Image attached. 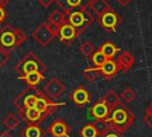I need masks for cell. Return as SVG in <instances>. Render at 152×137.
Masks as SVG:
<instances>
[{
    "label": "cell",
    "instance_id": "obj_1",
    "mask_svg": "<svg viewBox=\"0 0 152 137\" xmlns=\"http://www.w3.org/2000/svg\"><path fill=\"white\" fill-rule=\"evenodd\" d=\"M134 120H135L134 113L128 107L121 105L114 108L110 116L102 123H104V127L115 130L118 132H124L134 124Z\"/></svg>",
    "mask_w": 152,
    "mask_h": 137
},
{
    "label": "cell",
    "instance_id": "obj_2",
    "mask_svg": "<svg viewBox=\"0 0 152 137\" xmlns=\"http://www.w3.org/2000/svg\"><path fill=\"white\" fill-rule=\"evenodd\" d=\"M26 38L27 37L24 31L14 27L11 24L0 26V49L12 52L14 49L20 46Z\"/></svg>",
    "mask_w": 152,
    "mask_h": 137
},
{
    "label": "cell",
    "instance_id": "obj_3",
    "mask_svg": "<svg viewBox=\"0 0 152 137\" xmlns=\"http://www.w3.org/2000/svg\"><path fill=\"white\" fill-rule=\"evenodd\" d=\"M94 20H95V15L91 13L88 5H86L81 8H77V10L65 12V23L71 24L76 29L81 30L82 32L88 26H90Z\"/></svg>",
    "mask_w": 152,
    "mask_h": 137
},
{
    "label": "cell",
    "instance_id": "obj_4",
    "mask_svg": "<svg viewBox=\"0 0 152 137\" xmlns=\"http://www.w3.org/2000/svg\"><path fill=\"white\" fill-rule=\"evenodd\" d=\"M15 70L18 75H25L32 71H40L45 74L46 66L38 56H36L32 51H30L15 64Z\"/></svg>",
    "mask_w": 152,
    "mask_h": 137
},
{
    "label": "cell",
    "instance_id": "obj_5",
    "mask_svg": "<svg viewBox=\"0 0 152 137\" xmlns=\"http://www.w3.org/2000/svg\"><path fill=\"white\" fill-rule=\"evenodd\" d=\"M37 99H38V89L28 88L23 91L19 95H17L13 100V104L18 110H26L34 107Z\"/></svg>",
    "mask_w": 152,
    "mask_h": 137
},
{
    "label": "cell",
    "instance_id": "obj_6",
    "mask_svg": "<svg viewBox=\"0 0 152 137\" xmlns=\"http://www.w3.org/2000/svg\"><path fill=\"white\" fill-rule=\"evenodd\" d=\"M65 102H56V101H52L44 92H40L38 91V99H37V102H36V108L38 111H40L46 118L49 116H51L58 107L61 106H64Z\"/></svg>",
    "mask_w": 152,
    "mask_h": 137
},
{
    "label": "cell",
    "instance_id": "obj_7",
    "mask_svg": "<svg viewBox=\"0 0 152 137\" xmlns=\"http://www.w3.org/2000/svg\"><path fill=\"white\" fill-rule=\"evenodd\" d=\"M32 37L33 39L40 45V46H48L52 39L56 37V35L53 33V31L50 29L49 23L44 21L42 24H39L33 31H32Z\"/></svg>",
    "mask_w": 152,
    "mask_h": 137
},
{
    "label": "cell",
    "instance_id": "obj_8",
    "mask_svg": "<svg viewBox=\"0 0 152 137\" xmlns=\"http://www.w3.org/2000/svg\"><path fill=\"white\" fill-rule=\"evenodd\" d=\"M97 21L107 32H115L116 27L121 24V17L112 8L97 17Z\"/></svg>",
    "mask_w": 152,
    "mask_h": 137
},
{
    "label": "cell",
    "instance_id": "obj_9",
    "mask_svg": "<svg viewBox=\"0 0 152 137\" xmlns=\"http://www.w3.org/2000/svg\"><path fill=\"white\" fill-rule=\"evenodd\" d=\"M81 33H82L81 30L76 29L75 26H72V25L69 24V23H64V24H62V25L59 26L56 37H58V39H59L61 42L66 43V44H70V43H71L74 39H76Z\"/></svg>",
    "mask_w": 152,
    "mask_h": 137
},
{
    "label": "cell",
    "instance_id": "obj_10",
    "mask_svg": "<svg viewBox=\"0 0 152 137\" xmlns=\"http://www.w3.org/2000/svg\"><path fill=\"white\" fill-rule=\"evenodd\" d=\"M65 85L57 77L50 79L43 88V92L50 98V99H57L65 92Z\"/></svg>",
    "mask_w": 152,
    "mask_h": 137
},
{
    "label": "cell",
    "instance_id": "obj_11",
    "mask_svg": "<svg viewBox=\"0 0 152 137\" xmlns=\"http://www.w3.org/2000/svg\"><path fill=\"white\" fill-rule=\"evenodd\" d=\"M112 113V110L107 106V104L101 99L99 101H96L90 108H89V114L90 117H93L96 122H104Z\"/></svg>",
    "mask_w": 152,
    "mask_h": 137
},
{
    "label": "cell",
    "instance_id": "obj_12",
    "mask_svg": "<svg viewBox=\"0 0 152 137\" xmlns=\"http://www.w3.org/2000/svg\"><path fill=\"white\" fill-rule=\"evenodd\" d=\"M48 132L52 137H70L71 127L64 119L58 118L50 124V126L48 127Z\"/></svg>",
    "mask_w": 152,
    "mask_h": 137
},
{
    "label": "cell",
    "instance_id": "obj_13",
    "mask_svg": "<svg viewBox=\"0 0 152 137\" xmlns=\"http://www.w3.org/2000/svg\"><path fill=\"white\" fill-rule=\"evenodd\" d=\"M70 100L77 106V107H83L87 104L90 102L91 99V93L83 86H78L76 87L69 95Z\"/></svg>",
    "mask_w": 152,
    "mask_h": 137
},
{
    "label": "cell",
    "instance_id": "obj_14",
    "mask_svg": "<svg viewBox=\"0 0 152 137\" xmlns=\"http://www.w3.org/2000/svg\"><path fill=\"white\" fill-rule=\"evenodd\" d=\"M18 113H19V117L26 123V125L27 124H39L46 118L36 107L26 108V110H18Z\"/></svg>",
    "mask_w": 152,
    "mask_h": 137
},
{
    "label": "cell",
    "instance_id": "obj_15",
    "mask_svg": "<svg viewBox=\"0 0 152 137\" xmlns=\"http://www.w3.org/2000/svg\"><path fill=\"white\" fill-rule=\"evenodd\" d=\"M99 70H100V75H101L104 80L109 81V80H112V79L118 74L119 67H118L116 61H114V60L112 58V60H106V62H104L102 66L99 67Z\"/></svg>",
    "mask_w": 152,
    "mask_h": 137
},
{
    "label": "cell",
    "instance_id": "obj_16",
    "mask_svg": "<svg viewBox=\"0 0 152 137\" xmlns=\"http://www.w3.org/2000/svg\"><path fill=\"white\" fill-rule=\"evenodd\" d=\"M88 7L91 11V13L96 17H100L104 12L112 10L109 2L107 0H89L88 1Z\"/></svg>",
    "mask_w": 152,
    "mask_h": 137
},
{
    "label": "cell",
    "instance_id": "obj_17",
    "mask_svg": "<svg viewBox=\"0 0 152 137\" xmlns=\"http://www.w3.org/2000/svg\"><path fill=\"white\" fill-rule=\"evenodd\" d=\"M18 79L24 80L28 88H37L38 85L44 80V73L40 71H32L25 75H18Z\"/></svg>",
    "mask_w": 152,
    "mask_h": 137
},
{
    "label": "cell",
    "instance_id": "obj_18",
    "mask_svg": "<svg viewBox=\"0 0 152 137\" xmlns=\"http://www.w3.org/2000/svg\"><path fill=\"white\" fill-rule=\"evenodd\" d=\"M116 63H118L119 70L126 73V71H128L133 67V64H134V56L129 51H122L119 55Z\"/></svg>",
    "mask_w": 152,
    "mask_h": 137
},
{
    "label": "cell",
    "instance_id": "obj_19",
    "mask_svg": "<svg viewBox=\"0 0 152 137\" xmlns=\"http://www.w3.org/2000/svg\"><path fill=\"white\" fill-rule=\"evenodd\" d=\"M88 1L89 0H55V2L58 5V7L61 10H63L64 12L81 8L86 5H88Z\"/></svg>",
    "mask_w": 152,
    "mask_h": 137
},
{
    "label": "cell",
    "instance_id": "obj_20",
    "mask_svg": "<svg viewBox=\"0 0 152 137\" xmlns=\"http://www.w3.org/2000/svg\"><path fill=\"white\" fill-rule=\"evenodd\" d=\"M102 100L107 104V106H108L112 111H113L114 108H116V107H119V106L122 105L120 95H119L114 89H109V91H107L106 94L102 96Z\"/></svg>",
    "mask_w": 152,
    "mask_h": 137
},
{
    "label": "cell",
    "instance_id": "obj_21",
    "mask_svg": "<svg viewBox=\"0 0 152 137\" xmlns=\"http://www.w3.org/2000/svg\"><path fill=\"white\" fill-rule=\"evenodd\" d=\"M21 137H44L45 130L42 129L38 124H27L21 132H19Z\"/></svg>",
    "mask_w": 152,
    "mask_h": 137
},
{
    "label": "cell",
    "instance_id": "obj_22",
    "mask_svg": "<svg viewBox=\"0 0 152 137\" xmlns=\"http://www.w3.org/2000/svg\"><path fill=\"white\" fill-rule=\"evenodd\" d=\"M99 50L104 55V57H106L107 60H112V58H114V56H116V54L120 51V48L116 46L114 43L107 41V42H104V43L101 44V46H100Z\"/></svg>",
    "mask_w": 152,
    "mask_h": 137
},
{
    "label": "cell",
    "instance_id": "obj_23",
    "mask_svg": "<svg viewBox=\"0 0 152 137\" xmlns=\"http://www.w3.org/2000/svg\"><path fill=\"white\" fill-rule=\"evenodd\" d=\"M48 23L57 29L65 23V12L63 10H55L48 18Z\"/></svg>",
    "mask_w": 152,
    "mask_h": 137
},
{
    "label": "cell",
    "instance_id": "obj_24",
    "mask_svg": "<svg viewBox=\"0 0 152 137\" xmlns=\"http://www.w3.org/2000/svg\"><path fill=\"white\" fill-rule=\"evenodd\" d=\"M80 133H81V137H100L101 136V132L97 130V127L94 123L86 124L81 129Z\"/></svg>",
    "mask_w": 152,
    "mask_h": 137
},
{
    "label": "cell",
    "instance_id": "obj_25",
    "mask_svg": "<svg viewBox=\"0 0 152 137\" xmlns=\"http://www.w3.org/2000/svg\"><path fill=\"white\" fill-rule=\"evenodd\" d=\"M19 123H20V119H19L14 113H8V114L4 118V120H2L4 126H5L7 130H10V131L17 129L18 125H19Z\"/></svg>",
    "mask_w": 152,
    "mask_h": 137
},
{
    "label": "cell",
    "instance_id": "obj_26",
    "mask_svg": "<svg viewBox=\"0 0 152 137\" xmlns=\"http://www.w3.org/2000/svg\"><path fill=\"white\" fill-rule=\"evenodd\" d=\"M82 75L86 80L88 81H95L99 75H100V70H99V67H88L86 69H83L82 71Z\"/></svg>",
    "mask_w": 152,
    "mask_h": 137
},
{
    "label": "cell",
    "instance_id": "obj_27",
    "mask_svg": "<svg viewBox=\"0 0 152 137\" xmlns=\"http://www.w3.org/2000/svg\"><path fill=\"white\" fill-rule=\"evenodd\" d=\"M90 58V61H91V63L94 64V67H100V66H102L104 62H106V57H104V55L100 51V50H95L93 54H91V56L89 57Z\"/></svg>",
    "mask_w": 152,
    "mask_h": 137
},
{
    "label": "cell",
    "instance_id": "obj_28",
    "mask_svg": "<svg viewBox=\"0 0 152 137\" xmlns=\"http://www.w3.org/2000/svg\"><path fill=\"white\" fill-rule=\"evenodd\" d=\"M80 51L82 52L83 56H86V57H90L91 54L95 51V46H94V44H93L91 42L86 41V42H83V43L80 45Z\"/></svg>",
    "mask_w": 152,
    "mask_h": 137
},
{
    "label": "cell",
    "instance_id": "obj_29",
    "mask_svg": "<svg viewBox=\"0 0 152 137\" xmlns=\"http://www.w3.org/2000/svg\"><path fill=\"white\" fill-rule=\"evenodd\" d=\"M135 96H137V94H135V92H134L131 87H126V88L121 92V94H120L121 100H124L126 104L132 102V101L135 99Z\"/></svg>",
    "mask_w": 152,
    "mask_h": 137
},
{
    "label": "cell",
    "instance_id": "obj_30",
    "mask_svg": "<svg viewBox=\"0 0 152 137\" xmlns=\"http://www.w3.org/2000/svg\"><path fill=\"white\" fill-rule=\"evenodd\" d=\"M144 123L146 124L147 127H150L152 130V107H151V105H148L147 108L145 110V113H144Z\"/></svg>",
    "mask_w": 152,
    "mask_h": 137
},
{
    "label": "cell",
    "instance_id": "obj_31",
    "mask_svg": "<svg viewBox=\"0 0 152 137\" xmlns=\"http://www.w3.org/2000/svg\"><path fill=\"white\" fill-rule=\"evenodd\" d=\"M10 58H11V51H7L5 49H0V68H2Z\"/></svg>",
    "mask_w": 152,
    "mask_h": 137
},
{
    "label": "cell",
    "instance_id": "obj_32",
    "mask_svg": "<svg viewBox=\"0 0 152 137\" xmlns=\"http://www.w3.org/2000/svg\"><path fill=\"white\" fill-rule=\"evenodd\" d=\"M100 137H124V136L121 135V132H118V131H115V130L104 127V131L101 132V136H100Z\"/></svg>",
    "mask_w": 152,
    "mask_h": 137
},
{
    "label": "cell",
    "instance_id": "obj_33",
    "mask_svg": "<svg viewBox=\"0 0 152 137\" xmlns=\"http://www.w3.org/2000/svg\"><path fill=\"white\" fill-rule=\"evenodd\" d=\"M52 2H55V0H38V4H39L43 8H48Z\"/></svg>",
    "mask_w": 152,
    "mask_h": 137
},
{
    "label": "cell",
    "instance_id": "obj_34",
    "mask_svg": "<svg viewBox=\"0 0 152 137\" xmlns=\"http://www.w3.org/2000/svg\"><path fill=\"white\" fill-rule=\"evenodd\" d=\"M6 19V10L4 6H0V26Z\"/></svg>",
    "mask_w": 152,
    "mask_h": 137
},
{
    "label": "cell",
    "instance_id": "obj_35",
    "mask_svg": "<svg viewBox=\"0 0 152 137\" xmlns=\"http://www.w3.org/2000/svg\"><path fill=\"white\" fill-rule=\"evenodd\" d=\"M119 5H121V6H127V5H129L133 0H115Z\"/></svg>",
    "mask_w": 152,
    "mask_h": 137
},
{
    "label": "cell",
    "instance_id": "obj_36",
    "mask_svg": "<svg viewBox=\"0 0 152 137\" xmlns=\"http://www.w3.org/2000/svg\"><path fill=\"white\" fill-rule=\"evenodd\" d=\"M0 137H13V135L10 131H2L0 133Z\"/></svg>",
    "mask_w": 152,
    "mask_h": 137
},
{
    "label": "cell",
    "instance_id": "obj_37",
    "mask_svg": "<svg viewBox=\"0 0 152 137\" xmlns=\"http://www.w3.org/2000/svg\"><path fill=\"white\" fill-rule=\"evenodd\" d=\"M7 4H8V0H0V6H4L5 7Z\"/></svg>",
    "mask_w": 152,
    "mask_h": 137
},
{
    "label": "cell",
    "instance_id": "obj_38",
    "mask_svg": "<svg viewBox=\"0 0 152 137\" xmlns=\"http://www.w3.org/2000/svg\"><path fill=\"white\" fill-rule=\"evenodd\" d=\"M150 105H151V107H152V102H151V104H150Z\"/></svg>",
    "mask_w": 152,
    "mask_h": 137
}]
</instances>
